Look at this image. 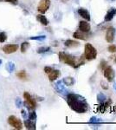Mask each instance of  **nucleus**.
Wrapping results in <instances>:
<instances>
[{"mask_svg": "<svg viewBox=\"0 0 116 130\" xmlns=\"http://www.w3.org/2000/svg\"><path fill=\"white\" fill-rule=\"evenodd\" d=\"M50 6V0H40L38 5H37V10L41 14H44L48 11Z\"/></svg>", "mask_w": 116, "mask_h": 130, "instance_id": "6", "label": "nucleus"}, {"mask_svg": "<svg viewBox=\"0 0 116 130\" xmlns=\"http://www.w3.org/2000/svg\"><path fill=\"white\" fill-rule=\"evenodd\" d=\"M16 77L19 79H22V80H24V79L27 78V74H26V71L25 70H21L19 72H18L16 74Z\"/></svg>", "mask_w": 116, "mask_h": 130, "instance_id": "20", "label": "nucleus"}, {"mask_svg": "<svg viewBox=\"0 0 116 130\" xmlns=\"http://www.w3.org/2000/svg\"><path fill=\"white\" fill-rule=\"evenodd\" d=\"M18 50V44H6L2 48V50L4 51V53L5 54H11L16 52Z\"/></svg>", "mask_w": 116, "mask_h": 130, "instance_id": "9", "label": "nucleus"}, {"mask_svg": "<svg viewBox=\"0 0 116 130\" xmlns=\"http://www.w3.org/2000/svg\"><path fill=\"white\" fill-rule=\"evenodd\" d=\"M28 118L29 119V120H31V121H36V120H37V114H36L34 109L29 110Z\"/></svg>", "mask_w": 116, "mask_h": 130, "instance_id": "21", "label": "nucleus"}, {"mask_svg": "<svg viewBox=\"0 0 116 130\" xmlns=\"http://www.w3.org/2000/svg\"><path fill=\"white\" fill-rule=\"evenodd\" d=\"M24 126L27 129L29 130H35L36 129V121H31V120H26L24 121Z\"/></svg>", "mask_w": 116, "mask_h": 130, "instance_id": "16", "label": "nucleus"}, {"mask_svg": "<svg viewBox=\"0 0 116 130\" xmlns=\"http://www.w3.org/2000/svg\"><path fill=\"white\" fill-rule=\"evenodd\" d=\"M58 56H59V59H60L61 62H62L63 63L67 64V65H69V66H72L75 69L77 62H76V58H75V56H72L71 55H69V54L66 53V52H64V51L59 52Z\"/></svg>", "mask_w": 116, "mask_h": 130, "instance_id": "2", "label": "nucleus"}, {"mask_svg": "<svg viewBox=\"0 0 116 130\" xmlns=\"http://www.w3.org/2000/svg\"><path fill=\"white\" fill-rule=\"evenodd\" d=\"M111 1H114V0H111Z\"/></svg>", "mask_w": 116, "mask_h": 130, "instance_id": "38", "label": "nucleus"}, {"mask_svg": "<svg viewBox=\"0 0 116 130\" xmlns=\"http://www.w3.org/2000/svg\"><path fill=\"white\" fill-rule=\"evenodd\" d=\"M65 47L69 48V49H73V48H77L80 46L79 42L72 40V39H68V40L65 41L64 43Z\"/></svg>", "mask_w": 116, "mask_h": 130, "instance_id": "14", "label": "nucleus"}, {"mask_svg": "<svg viewBox=\"0 0 116 130\" xmlns=\"http://www.w3.org/2000/svg\"><path fill=\"white\" fill-rule=\"evenodd\" d=\"M67 103L71 109L78 114H84L88 109V105L85 98L75 94H69L67 95Z\"/></svg>", "mask_w": 116, "mask_h": 130, "instance_id": "1", "label": "nucleus"}, {"mask_svg": "<svg viewBox=\"0 0 116 130\" xmlns=\"http://www.w3.org/2000/svg\"><path fill=\"white\" fill-rule=\"evenodd\" d=\"M107 66V62H106V61H102V62H101L100 66H99V68L101 69V70H104L105 69H106V67Z\"/></svg>", "mask_w": 116, "mask_h": 130, "instance_id": "28", "label": "nucleus"}, {"mask_svg": "<svg viewBox=\"0 0 116 130\" xmlns=\"http://www.w3.org/2000/svg\"><path fill=\"white\" fill-rule=\"evenodd\" d=\"M97 98H98V101L101 102V103H102V102L107 99V98L105 97V95H102V94H100V95H98V96H97Z\"/></svg>", "mask_w": 116, "mask_h": 130, "instance_id": "30", "label": "nucleus"}, {"mask_svg": "<svg viewBox=\"0 0 116 130\" xmlns=\"http://www.w3.org/2000/svg\"><path fill=\"white\" fill-rule=\"evenodd\" d=\"M37 20L38 21L39 23H41L43 25H44V26L48 24V20L47 19V18H46L45 16L43 15V14H38V15L37 16Z\"/></svg>", "mask_w": 116, "mask_h": 130, "instance_id": "17", "label": "nucleus"}, {"mask_svg": "<svg viewBox=\"0 0 116 130\" xmlns=\"http://www.w3.org/2000/svg\"><path fill=\"white\" fill-rule=\"evenodd\" d=\"M88 33H85V32H82V31L77 30L75 32H74L73 34V37L75 39H79V40H87L88 38Z\"/></svg>", "mask_w": 116, "mask_h": 130, "instance_id": "13", "label": "nucleus"}, {"mask_svg": "<svg viewBox=\"0 0 116 130\" xmlns=\"http://www.w3.org/2000/svg\"><path fill=\"white\" fill-rule=\"evenodd\" d=\"M2 62H3V61H2V59H0V66L2 65Z\"/></svg>", "mask_w": 116, "mask_h": 130, "instance_id": "35", "label": "nucleus"}, {"mask_svg": "<svg viewBox=\"0 0 116 130\" xmlns=\"http://www.w3.org/2000/svg\"><path fill=\"white\" fill-rule=\"evenodd\" d=\"M24 97L25 99L24 103H23L24 105L28 108L29 110L30 109H35L37 107V102H36V99L32 97L28 92H24Z\"/></svg>", "mask_w": 116, "mask_h": 130, "instance_id": "4", "label": "nucleus"}, {"mask_svg": "<svg viewBox=\"0 0 116 130\" xmlns=\"http://www.w3.org/2000/svg\"><path fill=\"white\" fill-rule=\"evenodd\" d=\"M48 79H49V81L54 82L57 78H59V76L61 75V72L58 70H54L53 69V70L50 73H48Z\"/></svg>", "mask_w": 116, "mask_h": 130, "instance_id": "15", "label": "nucleus"}, {"mask_svg": "<svg viewBox=\"0 0 116 130\" xmlns=\"http://www.w3.org/2000/svg\"><path fill=\"white\" fill-rule=\"evenodd\" d=\"M8 123L16 130L23 129V122L21 121L19 118H18L15 115H10L8 117Z\"/></svg>", "mask_w": 116, "mask_h": 130, "instance_id": "5", "label": "nucleus"}, {"mask_svg": "<svg viewBox=\"0 0 116 130\" xmlns=\"http://www.w3.org/2000/svg\"><path fill=\"white\" fill-rule=\"evenodd\" d=\"M50 50V48L49 47H41L39 49H37V52L38 54H43V53H46V52L49 51Z\"/></svg>", "mask_w": 116, "mask_h": 130, "instance_id": "24", "label": "nucleus"}, {"mask_svg": "<svg viewBox=\"0 0 116 130\" xmlns=\"http://www.w3.org/2000/svg\"><path fill=\"white\" fill-rule=\"evenodd\" d=\"M29 46H30V44H29L28 42H24V43L21 44V52L24 53V52L28 50V48H29Z\"/></svg>", "mask_w": 116, "mask_h": 130, "instance_id": "22", "label": "nucleus"}, {"mask_svg": "<svg viewBox=\"0 0 116 130\" xmlns=\"http://www.w3.org/2000/svg\"><path fill=\"white\" fill-rule=\"evenodd\" d=\"M16 105L18 108H21V107L23 106V102L20 98H16Z\"/></svg>", "mask_w": 116, "mask_h": 130, "instance_id": "27", "label": "nucleus"}, {"mask_svg": "<svg viewBox=\"0 0 116 130\" xmlns=\"http://www.w3.org/2000/svg\"><path fill=\"white\" fill-rule=\"evenodd\" d=\"M30 40H37V41H43L46 39V36L42 35V36H37V37H29Z\"/></svg>", "mask_w": 116, "mask_h": 130, "instance_id": "23", "label": "nucleus"}, {"mask_svg": "<svg viewBox=\"0 0 116 130\" xmlns=\"http://www.w3.org/2000/svg\"><path fill=\"white\" fill-rule=\"evenodd\" d=\"M101 86H102V89L105 90L108 89V85H107V83H106V82H104V81H102V83H101Z\"/></svg>", "mask_w": 116, "mask_h": 130, "instance_id": "33", "label": "nucleus"}, {"mask_svg": "<svg viewBox=\"0 0 116 130\" xmlns=\"http://www.w3.org/2000/svg\"><path fill=\"white\" fill-rule=\"evenodd\" d=\"M101 122V121L99 119H97L96 117H92L89 121V123H93V124H99Z\"/></svg>", "mask_w": 116, "mask_h": 130, "instance_id": "26", "label": "nucleus"}, {"mask_svg": "<svg viewBox=\"0 0 116 130\" xmlns=\"http://www.w3.org/2000/svg\"><path fill=\"white\" fill-rule=\"evenodd\" d=\"M84 58L88 61L94 60L97 56V50L91 43H86L84 46Z\"/></svg>", "mask_w": 116, "mask_h": 130, "instance_id": "3", "label": "nucleus"}, {"mask_svg": "<svg viewBox=\"0 0 116 130\" xmlns=\"http://www.w3.org/2000/svg\"><path fill=\"white\" fill-rule=\"evenodd\" d=\"M114 89H115V90H116V84H115V85H114Z\"/></svg>", "mask_w": 116, "mask_h": 130, "instance_id": "36", "label": "nucleus"}, {"mask_svg": "<svg viewBox=\"0 0 116 130\" xmlns=\"http://www.w3.org/2000/svg\"><path fill=\"white\" fill-rule=\"evenodd\" d=\"M115 29L113 27H109L107 30L106 32V40L107 43H111L114 41V37H115Z\"/></svg>", "mask_w": 116, "mask_h": 130, "instance_id": "8", "label": "nucleus"}, {"mask_svg": "<svg viewBox=\"0 0 116 130\" xmlns=\"http://www.w3.org/2000/svg\"><path fill=\"white\" fill-rule=\"evenodd\" d=\"M52 70H53V68H52V67H50V66L44 67V72H45L46 74H48V73H50Z\"/></svg>", "mask_w": 116, "mask_h": 130, "instance_id": "31", "label": "nucleus"}, {"mask_svg": "<svg viewBox=\"0 0 116 130\" xmlns=\"http://www.w3.org/2000/svg\"><path fill=\"white\" fill-rule=\"evenodd\" d=\"M7 40V35L5 32H0V43H5Z\"/></svg>", "mask_w": 116, "mask_h": 130, "instance_id": "25", "label": "nucleus"}, {"mask_svg": "<svg viewBox=\"0 0 116 130\" xmlns=\"http://www.w3.org/2000/svg\"><path fill=\"white\" fill-rule=\"evenodd\" d=\"M108 51L110 53H116V45L112 44L108 47Z\"/></svg>", "mask_w": 116, "mask_h": 130, "instance_id": "29", "label": "nucleus"}, {"mask_svg": "<svg viewBox=\"0 0 116 130\" xmlns=\"http://www.w3.org/2000/svg\"><path fill=\"white\" fill-rule=\"evenodd\" d=\"M104 76L107 81L112 83L115 78V70L111 66H107L104 70Z\"/></svg>", "mask_w": 116, "mask_h": 130, "instance_id": "7", "label": "nucleus"}, {"mask_svg": "<svg viewBox=\"0 0 116 130\" xmlns=\"http://www.w3.org/2000/svg\"><path fill=\"white\" fill-rule=\"evenodd\" d=\"M62 82L66 86H72L75 83V79L71 76H68V77H65L62 80Z\"/></svg>", "mask_w": 116, "mask_h": 130, "instance_id": "18", "label": "nucleus"}, {"mask_svg": "<svg viewBox=\"0 0 116 130\" xmlns=\"http://www.w3.org/2000/svg\"><path fill=\"white\" fill-rule=\"evenodd\" d=\"M15 67H16V65L13 62H9L6 64V70L9 73H12L15 70Z\"/></svg>", "mask_w": 116, "mask_h": 130, "instance_id": "19", "label": "nucleus"}, {"mask_svg": "<svg viewBox=\"0 0 116 130\" xmlns=\"http://www.w3.org/2000/svg\"><path fill=\"white\" fill-rule=\"evenodd\" d=\"M79 30L85 33H89L91 30V26L88 21H80L79 23Z\"/></svg>", "mask_w": 116, "mask_h": 130, "instance_id": "10", "label": "nucleus"}, {"mask_svg": "<svg viewBox=\"0 0 116 130\" xmlns=\"http://www.w3.org/2000/svg\"><path fill=\"white\" fill-rule=\"evenodd\" d=\"M78 14H79L80 17L84 18L86 21L91 20V17H90V14H89V12H88V10L84 9V8H79V9H78Z\"/></svg>", "mask_w": 116, "mask_h": 130, "instance_id": "12", "label": "nucleus"}, {"mask_svg": "<svg viewBox=\"0 0 116 130\" xmlns=\"http://www.w3.org/2000/svg\"><path fill=\"white\" fill-rule=\"evenodd\" d=\"M115 16H116V8L112 7L107 10L106 15H105L104 20L106 21V22H110L111 20L113 19V18H114Z\"/></svg>", "mask_w": 116, "mask_h": 130, "instance_id": "11", "label": "nucleus"}, {"mask_svg": "<svg viewBox=\"0 0 116 130\" xmlns=\"http://www.w3.org/2000/svg\"><path fill=\"white\" fill-rule=\"evenodd\" d=\"M114 61H115V62H116V57H115V60Z\"/></svg>", "mask_w": 116, "mask_h": 130, "instance_id": "37", "label": "nucleus"}, {"mask_svg": "<svg viewBox=\"0 0 116 130\" xmlns=\"http://www.w3.org/2000/svg\"><path fill=\"white\" fill-rule=\"evenodd\" d=\"M21 114H22V115H23V117H24V120L28 119V113H26V111H25L24 109L21 110Z\"/></svg>", "mask_w": 116, "mask_h": 130, "instance_id": "34", "label": "nucleus"}, {"mask_svg": "<svg viewBox=\"0 0 116 130\" xmlns=\"http://www.w3.org/2000/svg\"><path fill=\"white\" fill-rule=\"evenodd\" d=\"M1 1H5V2H8V3H10L11 5H16L18 4V0H0Z\"/></svg>", "mask_w": 116, "mask_h": 130, "instance_id": "32", "label": "nucleus"}]
</instances>
